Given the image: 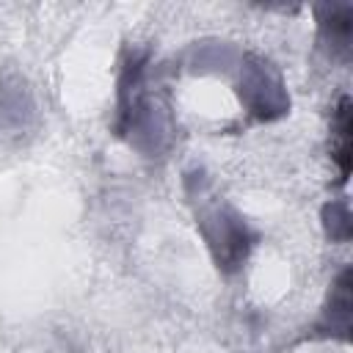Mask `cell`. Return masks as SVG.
Here are the masks:
<instances>
[{
  "instance_id": "5",
  "label": "cell",
  "mask_w": 353,
  "mask_h": 353,
  "mask_svg": "<svg viewBox=\"0 0 353 353\" xmlns=\"http://www.w3.org/2000/svg\"><path fill=\"white\" fill-rule=\"evenodd\" d=\"M331 154L339 165V174H342V182L347 179L350 174V99L342 97L336 110H334V119H331Z\"/></svg>"
},
{
  "instance_id": "6",
  "label": "cell",
  "mask_w": 353,
  "mask_h": 353,
  "mask_svg": "<svg viewBox=\"0 0 353 353\" xmlns=\"http://www.w3.org/2000/svg\"><path fill=\"white\" fill-rule=\"evenodd\" d=\"M323 218H325V232L334 240H347L350 237V210H347V201H331V204H325Z\"/></svg>"
},
{
  "instance_id": "4",
  "label": "cell",
  "mask_w": 353,
  "mask_h": 353,
  "mask_svg": "<svg viewBox=\"0 0 353 353\" xmlns=\"http://www.w3.org/2000/svg\"><path fill=\"white\" fill-rule=\"evenodd\" d=\"M350 270H342V276L336 279L334 290H331V301L328 309L323 314V323L331 334H339L342 339L350 331Z\"/></svg>"
},
{
  "instance_id": "1",
  "label": "cell",
  "mask_w": 353,
  "mask_h": 353,
  "mask_svg": "<svg viewBox=\"0 0 353 353\" xmlns=\"http://www.w3.org/2000/svg\"><path fill=\"white\" fill-rule=\"evenodd\" d=\"M201 234L223 270H234L243 265L248 248H251V232L245 221L226 204H210L199 212Z\"/></svg>"
},
{
  "instance_id": "2",
  "label": "cell",
  "mask_w": 353,
  "mask_h": 353,
  "mask_svg": "<svg viewBox=\"0 0 353 353\" xmlns=\"http://www.w3.org/2000/svg\"><path fill=\"white\" fill-rule=\"evenodd\" d=\"M240 66H243V72H240V99L248 108V113L262 119V121H273V119L284 116L287 108H290V97L281 85L279 72L256 55H248Z\"/></svg>"
},
{
  "instance_id": "3",
  "label": "cell",
  "mask_w": 353,
  "mask_h": 353,
  "mask_svg": "<svg viewBox=\"0 0 353 353\" xmlns=\"http://www.w3.org/2000/svg\"><path fill=\"white\" fill-rule=\"evenodd\" d=\"M350 6H323L320 8V33L331 44V50L342 58L350 55Z\"/></svg>"
}]
</instances>
